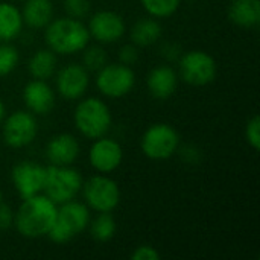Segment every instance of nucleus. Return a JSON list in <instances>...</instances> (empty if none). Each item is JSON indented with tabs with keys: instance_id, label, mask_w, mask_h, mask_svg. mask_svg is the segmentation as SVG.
I'll return each mask as SVG.
<instances>
[{
	"instance_id": "nucleus-9",
	"label": "nucleus",
	"mask_w": 260,
	"mask_h": 260,
	"mask_svg": "<svg viewBox=\"0 0 260 260\" xmlns=\"http://www.w3.org/2000/svg\"><path fill=\"white\" fill-rule=\"evenodd\" d=\"M98 91L110 99H120L129 94L136 85V73L133 67L122 62H107L96 72Z\"/></svg>"
},
{
	"instance_id": "nucleus-6",
	"label": "nucleus",
	"mask_w": 260,
	"mask_h": 260,
	"mask_svg": "<svg viewBox=\"0 0 260 260\" xmlns=\"http://www.w3.org/2000/svg\"><path fill=\"white\" fill-rule=\"evenodd\" d=\"M81 193L87 207L98 213H111L120 204V187L107 174H98L84 181Z\"/></svg>"
},
{
	"instance_id": "nucleus-25",
	"label": "nucleus",
	"mask_w": 260,
	"mask_h": 260,
	"mask_svg": "<svg viewBox=\"0 0 260 260\" xmlns=\"http://www.w3.org/2000/svg\"><path fill=\"white\" fill-rule=\"evenodd\" d=\"M20 55L17 47L9 43H0V78L11 75L18 66Z\"/></svg>"
},
{
	"instance_id": "nucleus-15",
	"label": "nucleus",
	"mask_w": 260,
	"mask_h": 260,
	"mask_svg": "<svg viewBox=\"0 0 260 260\" xmlns=\"http://www.w3.org/2000/svg\"><path fill=\"white\" fill-rule=\"evenodd\" d=\"M23 102L26 110L35 116H46L55 107V91L43 79H32L23 87Z\"/></svg>"
},
{
	"instance_id": "nucleus-1",
	"label": "nucleus",
	"mask_w": 260,
	"mask_h": 260,
	"mask_svg": "<svg viewBox=\"0 0 260 260\" xmlns=\"http://www.w3.org/2000/svg\"><path fill=\"white\" fill-rule=\"evenodd\" d=\"M58 206L44 193L21 201L14 216V227L26 239L46 238L56 219Z\"/></svg>"
},
{
	"instance_id": "nucleus-21",
	"label": "nucleus",
	"mask_w": 260,
	"mask_h": 260,
	"mask_svg": "<svg viewBox=\"0 0 260 260\" xmlns=\"http://www.w3.org/2000/svg\"><path fill=\"white\" fill-rule=\"evenodd\" d=\"M163 29L158 23V18L154 17H145L137 20L129 32L131 43L137 47H149L155 44L161 38Z\"/></svg>"
},
{
	"instance_id": "nucleus-33",
	"label": "nucleus",
	"mask_w": 260,
	"mask_h": 260,
	"mask_svg": "<svg viewBox=\"0 0 260 260\" xmlns=\"http://www.w3.org/2000/svg\"><path fill=\"white\" fill-rule=\"evenodd\" d=\"M180 55H181L180 47H178V46H175V44H172V43L165 44V46L161 47V56L168 58L169 61L178 59V58H180Z\"/></svg>"
},
{
	"instance_id": "nucleus-7",
	"label": "nucleus",
	"mask_w": 260,
	"mask_h": 260,
	"mask_svg": "<svg viewBox=\"0 0 260 260\" xmlns=\"http://www.w3.org/2000/svg\"><path fill=\"white\" fill-rule=\"evenodd\" d=\"M140 149L143 155L149 160H168L174 157L180 149V134L169 123H152L142 134Z\"/></svg>"
},
{
	"instance_id": "nucleus-14",
	"label": "nucleus",
	"mask_w": 260,
	"mask_h": 260,
	"mask_svg": "<svg viewBox=\"0 0 260 260\" xmlns=\"http://www.w3.org/2000/svg\"><path fill=\"white\" fill-rule=\"evenodd\" d=\"M90 85V72L82 64H67L56 72L55 87L61 98L67 101L81 99Z\"/></svg>"
},
{
	"instance_id": "nucleus-36",
	"label": "nucleus",
	"mask_w": 260,
	"mask_h": 260,
	"mask_svg": "<svg viewBox=\"0 0 260 260\" xmlns=\"http://www.w3.org/2000/svg\"><path fill=\"white\" fill-rule=\"evenodd\" d=\"M21 2H24V0H21Z\"/></svg>"
},
{
	"instance_id": "nucleus-19",
	"label": "nucleus",
	"mask_w": 260,
	"mask_h": 260,
	"mask_svg": "<svg viewBox=\"0 0 260 260\" xmlns=\"http://www.w3.org/2000/svg\"><path fill=\"white\" fill-rule=\"evenodd\" d=\"M21 17L23 23L30 29H44L53 20V3L52 0H24Z\"/></svg>"
},
{
	"instance_id": "nucleus-11",
	"label": "nucleus",
	"mask_w": 260,
	"mask_h": 260,
	"mask_svg": "<svg viewBox=\"0 0 260 260\" xmlns=\"http://www.w3.org/2000/svg\"><path fill=\"white\" fill-rule=\"evenodd\" d=\"M46 178V166L32 160L17 163L11 171V181L21 200L43 193Z\"/></svg>"
},
{
	"instance_id": "nucleus-32",
	"label": "nucleus",
	"mask_w": 260,
	"mask_h": 260,
	"mask_svg": "<svg viewBox=\"0 0 260 260\" xmlns=\"http://www.w3.org/2000/svg\"><path fill=\"white\" fill-rule=\"evenodd\" d=\"M178 151H180V149H178ZM180 152H181V157H183V160H184L186 163H192V165H195V163H198V160L201 158V152H200V149H198V148H195V146H192V145L184 146Z\"/></svg>"
},
{
	"instance_id": "nucleus-18",
	"label": "nucleus",
	"mask_w": 260,
	"mask_h": 260,
	"mask_svg": "<svg viewBox=\"0 0 260 260\" xmlns=\"http://www.w3.org/2000/svg\"><path fill=\"white\" fill-rule=\"evenodd\" d=\"M229 20L242 29H256L260 24V0H232Z\"/></svg>"
},
{
	"instance_id": "nucleus-3",
	"label": "nucleus",
	"mask_w": 260,
	"mask_h": 260,
	"mask_svg": "<svg viewBox=\"0 0 260 260\" xmlns=\"http://www.w3.org/2000/svg\"><path fill=\"white\" fill-rule=\"evenodd\" d=\"M73 123L78 133L90 140L107 136L113 125L110 107L101 98H84L73 111Z\"/></svg>"
},
{
	"instance_id": "nucleus-30",
	"label": "nucleus",
	"mask_w": 260,
	"mask_h": 260,
	"mask_svg": "<svg viewBox=\"0 0 260 260\" xmlns=\"http://www.w3.org/2000/svg\"><path fill=\"white\" fill-rule=\"evenodd\" d=\"M133 260H158L160 253L152 245H139L131 253Z\"/></svg>"
},
{
	"instance_id": "nucleus-26",
	"label": "nucleus",
	"mask_w": 260,
	"mask_h": 260,
	"mask_svg": "<svg viewBox=\"0 0 260 260\" xmlns=\"http://www.w3.org/2000/svg\"><path fill=\"white\" fill-rule=\"evenodd\" d=\"M82 66L88 72H98L107 64V52L101 46H87L82 50Z\"/></svg>"
},
{
	"instance_id": "nucleus-23",
	"label": "nucleus",
	"mask_w": 260,
	"mask_h": 260,
	"mask_svg": "<svg viewBox=\"0 0 260 260\" xmlns=\"http://www.w3.org/2000/svg\"><path fill=\"white\" fill-rule=\"evenodd\" d=\"M90 235L98 242H108L114 238L117 225L111 213H98V216L90 221Z\"/></svg>"
},
{
	"instance_id": "nucleus-8",
	"label": "nucleus",
	"mask_w": 260,
	"mask_h": 260,
	"mask_svg": "<svg viewBox=\"0 0 260 260\" xmlns=\"http://www.w3.org/2000/svg\"><path fill=\"white\" fill-rule=\"evenodd\" d=\"M178 76L193 87H204L215 81L218 64L206 50H189L178 58Z\"/></svg>"
},
{
	"instance_id": "nucleus-22",
	"label": "nucleus",
	"mask_w": 260,
	"mask_h": 260,
	"mask_svg": "<svg viewBox=\"0 0 260 260\" xmlns=\"http://www.w3.org/2000/svg\"><path fill=\"white\" fill-rule=\"evenodd\" d=\"M56 53H53L49 47L37 50L27 64V70L34 79H43L47 81L56 73Z\"/></svg>"
},
{
	"instance_id": "nucleus-34",
	"label": "nucleus",
	"mask_w": 260,
	"mask_h": 260,
	"mask_svg": "<svg viewBox=\"0 0 260 260\" xmlns=\"http://www.w3.org/2000/svg\"><path fill=\"white\" fill-rule=\"evenodd\" d=\"M5 114H6V108H5L3 101L0 99V123H2V122H3V119H5Z\"/></svg>"
},
{
	"instance_id": "nucleus-4",
	"label": "nucleus",
	"mask_w": 260,
	"mask_h": 260,
	"mask_svg": "<svg viewBox=\"0 0 260 260\" xmlns=\"http://www.w3.org/2000/svg\"><path fill=\"white\" fill-rule=\"evenodd\" d=\"M90 221V209L85 203L76 200L67 201L58 206L56 219L46 238L55 244H67L78 235L84 233L88 229Z\"/></svg>"
},
{
	"instance_id": "nucleus-2",
	"label": "nucleus",
	"mask_w": 260,
	"mask_h": 260,
	"mask_svg": "<svg viewBox=\"0 0 260 260\" xmlns=\"http://www.w3.org/2000/svg\"><path fill=\"white\" fill-rule=\"evenodd\" d=\"M44 41L56 55H75L90 44V32L81 20L59 17L44 27Z\"/></svg>"
},
{
	"instance_id": "nucleus-31",
	"label": "nucleus",
	"mask_w": 260,
	"mask_h": 260,
	"mask_svg": "<svg viewBox=\"0 0 260 260\" xmlns=\"http://www.w3.org/2000/svg\"><path fill=\"white\" fill-rule=\"evenodd\" d=\"M14 216L15 210L8 204L0 203V230H8L14 227Z\"/></svg>"
},
{
	"instance_id": "nucleus-20",
	"label": "nucleus",
	"mask_w": 260,
	"mask_h": 260,
	"mask_svg": "<svg viewBox=\"0 0 260 260\" xmlns=\"http://www.w3.org/2000/svg\"><path fill=\"white\" fill-rule=\"evenodd\" d=\"M21 11L8 2H0V43H9L15 40L23 30Z\"/></svg>"
},
{
	"instance_id": "nucleus-12",
	"label": "nucleus",
	"mask_w": 260,
	"mask_h": 260,
	"mask_svg": "<svg viewBox=\"0 0 260 260\" xmlns=\"http://www.w3.org/2000/svg\"><path fill=\"white\" fill-rule=\"evenodd\" d=\"M88 161L98 174L108 175L120 168L123 161V149L117 140L102 136L93 140L88 149Z\"/></svg>"
},
{
	"instance_id": "nucleus-35",
	"label": "nucleus",
	"mask_w": 260,
	"mask_h": 260,
	"mask_svg": "<svg viewBox=\"0 0 260 260\" xmlns=\"http://www.w3.org/2000/svg\"><path fill=\"white\" fill-rule=\"evenodd\" d=\"M2 198H3V195H2V189H0V203H2Z\"/></svg>"
},
{
	"instance_id": "nucleus-5",
	"label": "nucleus",
	"mask_w": 260,
	"mask_h": 260,
	"mask_svg": "<svg viewBox=\"0 0 260 260\" xmlns=\"http://www.w3.org/2000/svg\"><path fill=\"white\" fill-rule=\"evenodd\" d=\"M84 178L81 172L72 166H52L46 168V178L43 193L56 206L76 200L81 193Z\"/></svg>"
},
{
	"instance_id": "nucleus-27",
	"label": "nucleus",
	"mask_w": 260,
	"mask_h": 260,
	"mask_svg": "<svg viewBox=\"0 0 260 260\" xmlns=\"http://www.w3.org/2000/svg\"><path fill=\"white\" fill-rule=\"evenodd\" d=\"M62 5L67 17L78 18V20L85 18L91 9L90 0H62Z\"/></svg>"
},
{
	"instance_id": "nucleus-16",
	"label": "nucleus",
	"mask_w": 260,
	"mask_h": 260,
	"mask_svg": "<svg viewBox=\"0 0 260 260\" xmlns=\"http://www.w3.org/2000/svg\"><path fill=\"white\" fill-rule=\"evenodd\" d=\"M81 152L78 139L69 133H59L46 145V158L52 166H72Z\"/></svg>"
},
{
	"instance_id": "nucleus-24",
	"label": "nucleus",
	"mask_w": 260,
	"mask_h": 260,
	"mask_svg": "<svg viewBox=\"0 0 260 260\" xmlns=\"http://www.w3.org/2000/svg\"><path fill=\"white\" fill-rule=\"evenodd\" d=\"M181 2L183 0H140L146 14L154 18H168L174 15Z\"/></svg>"
},
{
	"instance_id": "nucleus-17",
	"label": "nucleus",
	"mask_w": 260,
	"mask_h": 260,
	"mask_svg": "<svg viewBox=\"0 0 260 260\" xmlns=\"http://www.w3.org/2000/svg\"><path fill=\"white\" fill-rule=\"evenodd\" d=\"M178 73L172 66L161 64L154 67L146 76V88L154 99L165 101L175 94L178 87Z\"/></svg>"
},
{
	"instance_id": "nucleus-10",
	"label": "nucleus",
	"mask_w": 260,
	"mask_h": 260,
	"mask_svg": "<svg viewBox=\"0 0 260 260\" xmlns=\"http://www.w3.org/2000/svg\"><path fill=\"white\" fill-rule=\"evenodd\" d=\"M2 136L9 148L21 149L34 143L38 136V122L35 114L27 110H18L3 119Z\"/></svg>"
},
{
	"instance_id": "nucleus-29",
	"label": "nucleus",
	"mask_w": 260,
	"mask_h": 260,
	"mask_svg": "<svg viewBox=\"0 0 260 260\" xmlns=\"http://www.w3.org/2000/svg\"><path fill=\"white\" fill-rule=\"evenodd\" d=\"M139 47L136 44H125L120 47L119 50V62L133 67L137 61H139Z\"/></svg>"
},
{
	"instance_id": "nucleus-28",
	"label": "nucleus",
	"mask_w": 260,
	"mask_h": 260,
	"mask_svg": "<svg viewBox=\"0 0 260 260\" xmlns=\"http://www.w3.org/2000/svg\"><path fill=\"white\" fill-rule=\"evenodd\" d=\"M245 140L254 149H260V117L253 116L245 125Z\"/></svg>"
},
{
	"instance_id": "nucleus-13",
	"label": "nucleus",
	"mask_w": 260,
	"mask_h": 260,
	"mask_svg": "<svg viewBox=\"0 0 260 260\" xmlns=\"http://www.w3.org/2000/svg\"><path fill=\"white\" fill-rule=\"evenodd\" d=\"M88 32L90 38L96 40L99 44H111L119 41L125 32L126 24L123 17L111 9L98 11L90 17L88 21Z\"/></svg>"
}]
</instances>
